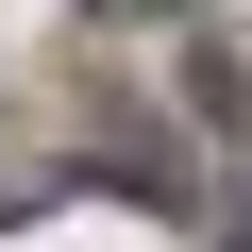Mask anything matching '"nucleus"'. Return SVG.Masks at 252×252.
Instances as JSON below:
<instances>
[{
	"instance_id": "nucleus-1",
	"label": "nucleus",
	"mask_w": 252,
	"mask_h": 252,
	"mask_svg": "<svg viewBox=\"0 0 252 252\" xmlns=\"http://www.w3.org/2000/svg\"><path fill=\"white\" fill-rule=\"evenodd\" d=\"M168 84H185V118H202V135H235V152H252V67H235L219 34H168Z\"/></svg>"
}]
</instances>
